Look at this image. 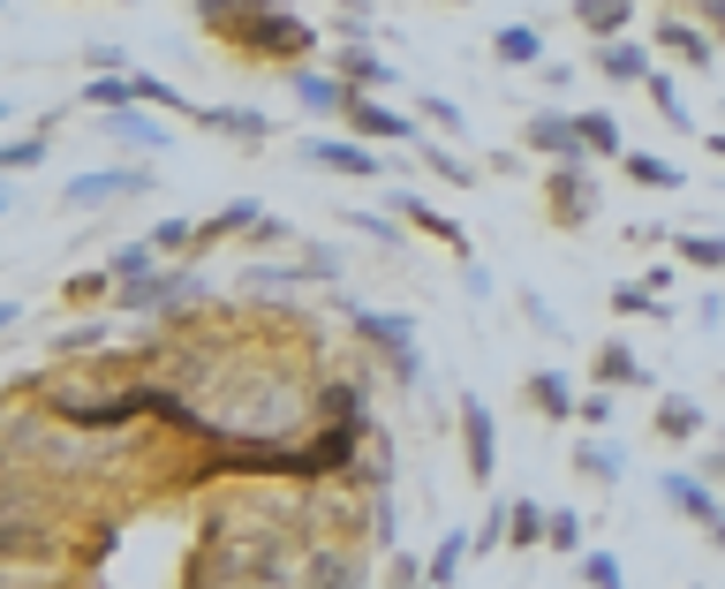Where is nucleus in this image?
<instances>
[{
    "label": "nucleus",
    "instance_id": "nucleus-23",
    "mask_svg": "<svg viewBox=\"0 0 725 589\" xmlns=\"http://www.w3.org/2000/svg\"><path fill=\"white\" fill-rule=\"evenodd\" d=\"M628 174H635L642 189H681V167L657 159V152H628Z\"/></svg>",
    "mask_w": 725,
    "mask_h": 589
},
{
    "label": "nucleus",
    "instance_id": "nucleus-5",
    "mask_svg": "<svg viewBox=\"0 0 725 589\" xmlns=\"http://www.w3.org/2000/svg\"><path fill=\"white\" fill-rule=\"evenodd\" d=\"M590 211H598V189H590L582 159H559V174H552V219H559V227H582Z\"/></svg>",
    "mask_w": 725,
    "mask_h": 589
},
{
    "label": "nucleus",
    "instance_id": "nucleus-21",
    "mask_svg": "<svg viewBox=\"0 0 725 589\" xmlns=\"http://www.w3.org/2000/svg\"><path fill=\"white\" fill-rule=\"evenodd\" d=\"M462 559H469V537L454 529V537H438V551H431V589L462 582Z\"/></svg>",
    "mask_w": 725,
    "mask_h": 589
},
{
    "label": "nucleus",
    "instance_id": "nucleus-35",
    "mask_svg": "<svg viewBox=\"0 0 725 589\" xmlns=\"http://www.w3.org/2000/svg\"><path fill=\"white\" fill-rule=\"evenodd\" d=\"M152 242H159V250H189L197 227H189V219H167V227H152Z\"/></svg>",
    "mask_w": 725,
    "mask_h": 589
},
{
    "label": "nucleus",
    "instance_id": "nucleus-3",
    "mask_svg": "<svg viewBox=\"0 0 725 589\" xmlns=\"http://www.w3.org/2000/svg\"><path fill=\"white\" fill-rule=\"evenodd\" d=\"M462 454H469V476L476 484H491V468H499V423H491V409L484 401H462Z\"/></svg>",
    "mask_w": 725,
    "mask_h": 589
},
{
    "label": "nucleus",
    "instance_id": "nucleus-26",
    "mask_svg": "<svg viewBox=\"0 0 725 589\" xmlns=\"http://www.w3.org/2000/svg\"><path fill=\"white\" fill-rule=\"evenodd\" d=\"M537 53H545V39H537L529 23H507V31H499V61H507V69H521V61H537Z\"/></svg>",
    "mask_w": 725,
    "mask_h": 589
},
{
    "label": "nucleus",
    "instance_id": "nucleus-31",
    "mask_svg": "<svg viewBox=\"0 0 725 589\" xmlns=\"http://www.w3.org/2000/svg\"><path fill=\"white\" fill-rule=\"evenodd\" d=\"M537 537H552V514H537V506L521 499L514 506V545H537Z\"/></svg>",
    "mask_w": 725,
    "mask_h": 589
},
{
    "label": "nucleus",
    "instance_id": "nucleus-22",
    "mask_svg": "<svg viewBox=\"0 0 725 589\" xmlns=\"http://www.w3.org/2000/svg\"><path fill=\"white\" fill-rule=\"evenodd\" d=\"M642 69H650L642 45H604L598 53V76H612V84H642Z\"/></svg>",
    "mask_w": 725,
    "mask_h": 589
},
{
    "label": "nucleus",
    "instance_id": "nucleus-32",
    "mask_svg": "<svg viewBox=\"0 0 725 589\" xmlns=\"http://www.w3.org/2000/svg\"><path fill=\"white\" fill-rule=\"evenodd\" d=\"M582 582L590 589H620V559H612V551H582Z\"/></svg>",
    "mask_w": 725,
    "mask_h": 589
},
{
    "label": "nucleus",
    "instance_id": "nucleus-43",
    "mask_svg": "<svg viewBox=\"0 0 725 589\" xmlns=\"http://www.w3.org/2000/svg\"><path fill=\"white\" fill-rule=\"evenodd\" d=\"M711 545H718V551H725V514H718V521H711Z\"/></svg>",
    "mask_w": 725,
    "mask_h": 589
},
{
    "label": "nucleus",
    "instance_id": "nucleus-13",
    "mask_svg": "<svg viewBox=\"0 0 725 589\" xmlns=\"http://www.w3.org/2000/svg\"><path fill=\"white\" fill-rule=\"evenodd\" d=\"M642 379H650V371L635 363L628 340H604V348H598V385H642Z\"/></svg>",
    "mask_w": 725,
    "mask_h": 589
},
{
    "label": "nucleus",
    "instance_id": "nucleus-6",
    "mask_svg": "<svg viewBox=\"0 0 725 589\" xmlns=\"http://www.w3.org/2000/svg\"><path fill=\"white\" fill-rule=\"evenodd\" d=\"M341 114H348V128H355V136H371V144H408V136H416V128L401 122L393 106H379L371 91H355V99H348Z\"/></svg>",
    "mask_w": 725,
    "mask_h": 589
},
{
    "label": "nucleus",
    "instance_id": "nucleus-11",
    "mask_svg": "<svg viewBox=\"0 0 725 589\" xmlns=\"http://www.w3.org/2000/svg\"><path fill=\"white\" fill-rule=\"evenodd\" d=\"M341 84H348V91H385V84H393V69H385L379 53H363V45L348 39V53H341Z\"/></svg>",
    "mask_w": 725,
    "mask_h": 589
},
{
    "label": "nucleus",
    "instance_id": "nucleus-42",
    "mask_svg": "<svg viewBox=\"0 0 725 589\" xmlns=\"http://www.w3.org/2000/svg\"><path fill=\"white\" fill-rule=\"evenodd\" d=\"M711 23H718V39H725V0H711Z\"/></svg>",
    "mask_w": 725,
    "mask_h": 589
},
{
    "label": "nucleus",
    "instance_id": "nucleus-30",
    "mask_svg": "<svg viewBox=\"0 0 725 589\" xmlns=\"http://www.w3.org/2000/svg\"><path fill=\"white\" fill-rule=\"evenodd\" d=\"M612 310H620V318H665V310H657V288H650V280H642V288H620V294H612Z\"/></svg>",
    "mask_w": 725,
    "mask_h": 589
},
{
    "label": "nucleus",
    "instance_id": "nucleus-14",
    "mask_svg": "<svg viewBox=\"0 0 725 589\" xmlns=\"http://www.w3.org/2000/svg\"><path fill=\"white\" fill-rule=\"evenodd\" d=\"M529 409H545L552 423H567L574 409H582V401L567 393V379H559V371H537V379H529Z\"/></svg>",
    "mask_w": 725,
    "mask_h": 589
},
{
    "label": "nucleus",
    "instance_id": "nucleus-19",
    "mask_svg": "<svg viewBox=\"0 0 725 589\" xmlns=\"http://www.w3.org/2000/svg\"><path fill=\"white\" fill-rule=\"evenodd\" d=\"M106 136H128V144H144V152H159V144H167V128H152L136 106H114V114H106Z\"/></svg>",
    "mask_w": 725,
    "mask_h": 589
},
{
    "label": "nucleus",
    "instance_id": "nucleus-15",
    "mask_svg": "<svg viewBox=\"0 0 725 589\" xmlns=\"http://www.w3.org/2000/svg\"><path fill=\"white\" fill-rule=\"evenodd\" d=\"M650 431H657V438H695V431H703V409L673 393V401H657V416H650Z\"/></svg>",
    "mask_w": 725,
    "mask_h": 589
},
{
    "label": "nucleus",
    "instance_id": "nucleus-24",
    "mask_svg": "<svg viewBox=\"0 0 725 589\" xmlns=\"http://www.w3.org/2000/svg\"><path fill=\"white\" fill-rule=\"evenodd\" d=\"M582 152H598V159H620V122L612 114H582Z\"/></svg>",
    "mask_w": 725,
    "mask_h": 589
},
{
    "label": "nucleus",
    "instance_id": "nucleus-25",
    "mask_svg": "<svg viewBox=\"0 0 725 589\" xmlns=\"http://www.w3.org/2000/svg\"><path fill=\"white\" fill-rule=\"evenodd\" d=\"M673 250H681L695 272H725V235H681Z\"/></svg>",
    "mask_w": 725,
    "mask_h": 589
},
{
    "label": "nucleus",
    "instance_id": "nucleus-9",
    "mask_svg": "<svg viewBox=\"0 0 725 589\" xmlns=\"http://www.w3.org/2000/svg\"><path fill=\"white\" fill-rule=\"evenodd\" d=\"M302 589H363V559H355V551H318V559H310V582Z\"/></svg>",
    "mask_w": 725,
    "mask_h": 589
},
{
    "label": "nucleus",
    "instance_id": "nucleus-1",
    "mask_svg": "<svg viewBox=\"0 0 725 589\" xmlns=\"http://www.w3.org/2000/svg\"><path fill=\"white\" fill-rule=\"evenodd\" d=\"M213 31H227L235 45H257V53H288V61L310 53V23L302 16H280V8H219Z\"/></svg>",
    "mask_w": 725,
    "mask_h": 589
},
{
    "label": "nucleus",
    "instance_id": "nucleus-17",
    "mask_svg": "<svg viewBox=\"0 0 725 589\" xmlns=\"http://www.w3.org/2000/svg\"><path fill=\"white\" fill-rule=\"evenodd\" d=\"M393 211H408V219H416V227H431V235H438V242H454V250H462V227H454V219H446V211H431L424 197H408V189H393Z\"/></svg>",
    "mask_w": 725,
    "mask_h": 589
},
{
    "label": "nucleus",
    "instance_id": "nucleus-39",
    "mask_svg": "<svg viewBox=\"0 0 725 589\" xmlns=\"http://www.w3.org/2000/svg\"><path fill=\"white\" fill-rule=\"evenodd\" d=\"M39 152H45V136H23V144H8V167H31Z\"/></svg>",
    "mask_w": 725,
    "mask_h": 589
},
{
    "label": "nucleus",
    "instance_id": "nucleus-44",
    "mask_svg": "<svg viewBox=\"0 0 725 589\" xmlns=\"http://www.w3.org/2000/svg\"><path fill=\"white\" fill-rule=\"evenodd\" d=\"M711 152H718V159H725V128H711Z\"/></svg>",
    "mask_w": 725,
    "mask_h": 589
},
{
    "label": "nucleus",
    "instance_id": "nucleus-12",
    "mask_svg": "<svg viewBox=\"0 0 725 589\" xmlns=\"http://www.w3.org/2000/svg\"><path fill=\"white\" fill-rule=\"evenodd\" d=\"M302 159L310 167H333V174H379V159L363 144H302Z\"/></svg>",
    "mask_w": 725,
    "mask_h": 589
},
{
    "label": "nucleus",
    "instance_id": "nucleus-28",
    "mask_svg": "<svg viewBox=\"0 0 725 589\" xmlns=\"http://www.w3.org/2000/svg\"><path fill=\"white\" fill-rule=\"evenodd\" d=\"M657 45H673V53H687L695 69H711V39H695L687 23H657Z\"/></svg>",
    "mask_w": 725,
    "mask_h": 589
},
{
    "label": "nucleus",
    "instance_id": "nucleus-7",
    "mask_svg": "<svg viewBox=\"0 0 725 589\" xmlns=\"http://www.w3.org/2000/svg\"><path fill=\"white\" fill-rule=\"evenodd\" d=\"M167 302H197V280H174V272H144V280H128L122 288V302L114 310H167Z\"/></svg>",
    "mask_w": 725,
    "mask_h": 589
},
{
    "label": "nucleus",
    "instance_id": "nucleus-40",
    "mask_svg": "<svg viewBox=\"0 0 725 589\" xmlns=\"http://www.w3.org/2000/svg\"><path fill=\"white\" fill-rule=\"evenodd\" d=\"M574 416H582V423H604V416H612V401H604V385L590 393V401H582V409H574Z\"/></svg>",
    "mask_w": 725,
    "mask_h": 589
},
{
    "label": "nucleus",
    "instance_id": "nucleus-37",
    "mask_svg": "<svg viewBox=\"0 0 725 589\" xmlns=\"http://www.w3.org/2000/svg\"><path fill=\"white\" fill-rule=\"evenodd\" d=\"M91 99H99V106H128V84H122V76H99Z\"/></svg>",
    "mask_w": 725,
    "mask_h": 589
},
{
    "label": "nucleus",
    "instance_id": "nucleus-36",
    "mask_svg": "<svg viewBox=\"0 0 725 589\" xmlns=\"http://www.w3.org/2000/svg\"><path fill=\"white\" fill-rule=\"evenodd\" d=\"M136 99H152V106H174V114H182V91L159 84V76H136Z\"/></svg>",
    "mask_w": 725,
    "mask_h": 589
},
{
    "label": "nucleus",
    "instance_id": "nucleus-29",
    "mask_svg": "<svg viewBox=\"0 0 725 589\" xmlns=\"http://www.w3.org/2000/svg\"><path fill=\"white\" fill-rule=\"evenodd\" d=\"M574 468H582V476H598V484H612V476H620V454L598 446V438H582V446H574Z\"/></svg>",
    "mask_w": 725,
    "mask_h": 589
},
{
    "label": "nucleus",
    "instance_id": "nucleus-33",
    "mask_svg": "<svg viewBox=\"0 0 725 589\" xmlns=\"http://www.w3.org/2000/svg\"><path fill=\"white\" fill-rule=\"evenodd\" d=\"M552 551H582V514H574V506L552 514Z\"/></svg>",
    "mask_w": 725,
    "mask_h": 589
},
{
    "label": "nucleus",
    "instance_id": "nucleus-41",
    "mask_svg": "<svg viewBox=\"0 0 725 589\" xmlns=\"http://www.w3.org/2000/svg\"><path fill=\"white\" fill-rule=\"evenodd\" d=\"M711 484L725 492V438H718V454H711Z\"/></svg>",
    "mask_w": 725,
    "mask_h": 589
},
{
    "label": "nucleus",
    "instance_id": "nucleus-34",
    "mask_svg": "<svg viewBox=\"0 0 725 589\" xmlns=\"http://www.w3.org/2000/svg\"><path fill=\"white\" fill-rule=\"evenodd\" d=\"M650 99H657V114H665V122H681V128H687V106H681V91L665 84V76H650Z\"/></svg>",
    "mask_w": 725,
    "mask_h": 589
},
{
    "label": "nucleus",
    "instance_id": "nucleus-20",
    "mask_svg": "<svg viewBox=\"0 0 725 589\" xmlns=\"http://www.w3.org/2000/svg\"><path fill=\"white\" fill-rule=\"evenodd\" d=\"M574 16H582V31H598V39L628 31V0H574Z\"/></svg>",
    "mask_w": 725,
    "mask_h": 589
},
{
    "label": "nucleus",
    "instance_id": "nucleus-4",
    "mask_svg": "<svg viewBox=\"0 0 725 589\" xmlns=\"http://www.w3.org/2000/svg\"><path fill=\"white\" fill-rule=\"evenodd\" d=\"M152 182H144V167H114V174H76L69 182V205L91 211V205H114V197H144Z\"/></svg>",
    "mask_w": 725,
    "mask_h": 589
},
{
    "label": "nucleus",
    "instance_id": "nucleus-18",
    "mask_svg": "<svg viewBox=\"0 0 725 589\" xmlns=\"http://www.w3.org/2000/svg\"><path fill=\"white\" fill-rule=\"evenodd\" d=\"M205 122L219 128V136H242V144H257V136H265V114H257V106H213V114H205Z\"/></svg>",
    "mask_w": 725,
    "mask_h": 589
},
{
    "label": "nucleus",
    "instance_id": "nucleus-8",
    "mask_svg": "<svg viewBox=\"0 0 725 589\" xmlns=\"http://www.w3.org/2000/svg\"><path fill=\"white\" fill-rule=\"evenodd\" d=\"M657 492H665V506H673V514H687V521H703V529L718 521V492H711L703 476H665Z\"/></svg>",
    "mask_w": 725,
    "mask_h": 589
},
{
    "label": "nucleus",
    "instance_id": "nucleus-2",
    "mask_svg": "<svg viewBox=\"0 0 725 589\" xmlns=\"http://www.w3.org/2000/svg\"><path fill=\"white\" fill-rule=\"evenodd\" d=\"M348 326H355V340L385 348V355H393V371L416 385V371H424V363H416V326H408V318H385V310H355V302H348Z\"/></svg>",
    "mask_w": 725,
    "mask_h": 589
},
{
    "label": "nucleus",
    "instance_id": "nucleus-38",
    "mask_svg": "<svg viewBox=\"0 0 725 589\" xmlns=\"http://www.w3.org/2000/svg\"><path fill=\"white\" fill-rule=\"evenodd\" d=\"M424 114H431L438 128H462V106H454V99H424Z\"/></svg>",
    "mask_w": 725,
    "mask_h": 589
},
{
    "label": "nucleus",
    "instance_id": "nucleus-10",
    "mask_svg": "<svg viewBox=\"0 0 725 589\" xmlns=\"http://www.w3.org/2000/svg\"><path fill=\"white\" fill-rule=\"evenodd\" d=\"M529 144L552 152V159H582V128L567 122V114H537V122H529Z\"/></svg>",
    "mask_w": 725,
    "mask_h": 589
},
{
    "label": "nucleus",
    "instance_id": "nucleus-27",
    "mask_svg": "<svg viewBox=\"0 0 725 589\" xmlns=\"http://www.w3.org/2000/svg\"><path fill=\"white\" fill-rule=\"evenodd\" d=\"M152 257H159V242H128V250L106 257V272H114V280H144V272H152Z\"/></svg>",
    "mask_w": 725,
    "mask_h": 589
},
{
    "label": "nucleus",
    "instance_id": "nucleus-45",
    "mask_svg": "<svg viewBox=\"0 0 725 589\" xmlns=\"http://www.w3.org/2000/svg\"><path fill=\"white\" fill-rule=\"evenodd\" d=\"M197 8H205V16H219V8H227V0H197Z\"/></svg>",
    "mask_w": 725,
    "mask_h": 589
},
{
    "label": "nucleus",
    "instance_id": "nucleus-16",
    "mask_svg": "<svg viewBox=\"0 0 725 589\" xmlns=\"http://www.w3.org/2000/svg\"><path fill=\"white\" fill-rule=\"evenodd\" d=\"M296 99H302V106H318V114H333V106H348V99H355V91L333 84V76H310V69H296Z\"/></svg>",
    "mask_w": 725,
    "mask_h": 589
}]
</instances>
